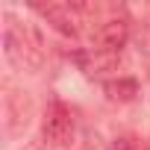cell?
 <instances>
[{"instance_id":"6da1fadb","label":"cell","mask_w":150,"mask_h":150,"mask_svg":"<svg viewBox=\"0 0 150 150\" xmlns=\"http://www.w3.org/2000/svg\"><path fill=\"white\" fill-rule=\"evenodd\" d=\"M3 50H6V59L18 68H30L35 71L41 65V50H38V41H30L27 33H21L15 24L6 27L3 33Z\"/></svg>"},{"instance_id":"7a4b0ae2","label":"cell","mask_w":150,"mask_h":150,"mask_svg":"<svg viewBox=\"0 0 150 150\" xmlns=\"http://www.w3.org/2000/svg\"><path fill=\"white\" fill-rule=\"evenodd\" d=\"M74 135V115L62 100H53L44 115V141L50 147H65Z\"/></svg>"},{"instance_id":"3957f363","label":"cell","mask_w":150,"mask_h":150,"mask_svg":"<svg viewBox=\"0 0 150 150\" xmlns=\"http://www.w3.org/2000/svg\"><path fill=\"white\" fill-rule=\"evenodd\" d=\"M127 38H129V24H127L124 18L106 21V24L100 27V33H97V44H100L103 53H118V50L127 44Z\"/></svg>"},{"instance_id":"277c9868","label":"cell","mask_w":150,"mask_h":150,"mask_svg":"<svg viewBox=\"0 0 150 150\" xmlns=\"http://www.w3.org/2000/svg\"><path fill=\"white\" fill-rule=\"evenodd\" d=\"M38 12L53 24V30H56V33H62V35H68V38L77 35V21H74V15H71V9H68V6L47 3V6H38Z\"/></svg>"},{"instance_id":"5b68a950","label":"cell","mask_w":150,"mask_h":150,"mask_svg":"<svg viewBox=\"0 0 150 150\" xmlns=\"http://www.w3.org/2000/svg\"><path fill=\"white\" fill-rule=\"evenodd\" d=\"M106 94L118 103H129L135 94H138V83L129 80V77H118V80H109L106 83Z\"/></svg>"},{"instance_id":"8992f818","label":"cell","mask_w":150,"mask_h":150,"mask_svg":"<svg viewBox=\"0 0 150 150\" xmlns=\"http://www.w3.org/2000/svg\"><path fill=\"white\" fill-rule=\"evenodd\" d=\"M109 150H141V147H138L135 138H115V141L109 144Z\"/></svg>"}]
</instances>
